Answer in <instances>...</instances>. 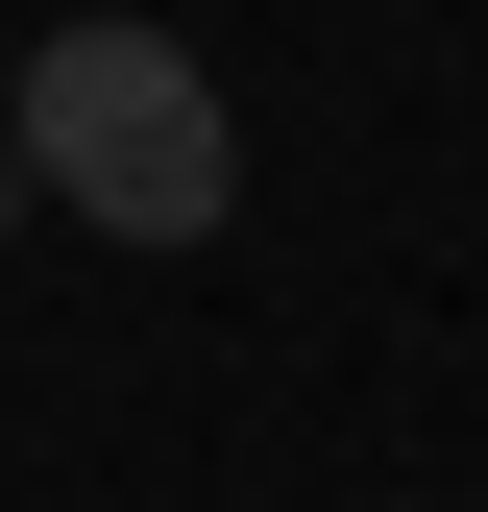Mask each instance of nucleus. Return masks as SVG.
<instances>
[{
    "label": "nucleus",
    "mask_w": 488,
    "mask_h": 512,
    "mask_svg": "<svg viewBox=\"0 0 488 512\" xmlns=\"http://www.w3.org/2000/svg\"><path fill=\"white\" fill-rule=\"evenodd\" d=\"M25 171L98 244H220L244 220V122H220V74L171 25H49L25 49Z\"/></svg>",
    "instance_id": "f257e3e1"
},
{
    "label": "nucleus",
    "mask_w": 488,
    "mask_h": 512,
    "mask_svg": "<svg viewBox=\"0 0 488 512\" xmlns=\"http://www.w3.org/2000/svg\"><path fill=\"white\" fill-rule=\"evenodd\" d=\"M25 196H49V171H25V122H0V220H25Z\"/></svg>",
    "instance_id": "f03ea898"
}]
</instances>
